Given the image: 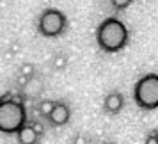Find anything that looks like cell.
<instances>
[{
    "mask_svg": "<svg viewBox=\"0 0 158 144\" xmlns=\"http://www.w3.org/2000/svg\"><path fill=\"white\" fill-rule=\"evenodd\" d=\"M96 39L101 50L105 52H117L128 41V29L124 27V23L117 18H107L105 22L98 27Z\"/></svg>",
    "mask_w": 158,
    "mask_h": 144,
    "instance_id": "obj_1",
    "label": "cell"
},
{
    "mask_svg": "<svg viewBox=\"0 0 158 144\" xmlns=\"http://www.w3.org/2000/svg\"><path fill=\"white\" fill-rule=\"evenodd\" d=\"M135 103L140 108H156L158 107V75H146L137 82L135 93H133Z\"/></svg>",
    "mask_w": 158,
    "mask_h": 144,
    "instance_id": "obj_2",
    "label": "cell"
},
{
    "mask_svg": "<svg viewBox=\"0 0 158 144\" xmlns=\"http://www.w3.org/2000/svg\"><path fill=\"white\" fill-rule=\"evenodd\" d=\"M25 125V110L18 101L0 103V132L16 133Z\"/></svg>",
    "mask_w": 158,
    "mask_h": 144,
    "instance_id": "obj_3",
    "label": "cell"
},
{
    "mask_svg": "<svg viewBox=\"0 0 158 144\" xmlns=\"http://www.w3.org/2000/svg\"><path fill=\"white\" fill-rule=\"evenodd\" d=\"M37 27H39V32L46 37L59 36L66 27V16L57 9H48L41 15Z\"/></svg>",
    "mask_w": 158,
    "mask_h": 144,
    "instance_id": "obj_4",
    "label": "cell"
},
{
    "mask_svg": "<svg viewBox=\"0 0 158 144\" xmlns=\"http://www.w3.org/2000/svg\"><path fill=\"white\" fill-rule=\"evenodd\" d=\"M50 121L53 123V125H57V126H60V125H66V123L69 121V108H68V105H64V103H55V107H53V110L50 112Z\"/></svg>",
    "mask_w": 158,
    "mask_h": 144,
    "instance_id": "obj_5",
    "label": "cell"
},
{
    "mask_svg": "<svg viewBox=\"0 0 158 144\" xmlns=\"http://www.w3.org/2000/svg\"><path fill=\"white\" fill-rule=\"evenodd\" d=\"M16 135H18L20 144H36L37 137H39V132L34 126H30V125H23L22 128L16 132Z\"/></svg>",
    "mask_w": 158,
    "mask_h": 144,
    "instance_id": "obj_6",
    "label": "cell"
},
{
    "mask_svg": "<svg viewBox=\"0 0 158 144\" xmlns=\"http://www.w3.org/2000/svg\"><path fill=\"white\" fill-rule=\"evenodd\" d=\"M105 108H107L108 112H112V114L119 112V110L123 108V96L119 93L108 94L107 100H105Z\"/></svg>",
    "mask_w": 158,
    "mask_h": 144,
    "instance_id": "obj_7",
    "label": "cell"
},
{
    "mask_svg": "<svg viewBox=\"0 0 158 144\" xmlns=\"http://www.w3.org/2000/svg\"><path fill=\"white\" fill-rule=\"evenodd\" d=\"M53 107H55V103L53 101H43L41 105H39V110H41V114H44V116H50V112L53 110Z\"/></svg>",
    "mask_w": 158,
    "mask_h": 144,
    "instance_id": "obj_8",
    "label": "cell"
},
{
    "mask_svg": "<svg viewBox=\"0 0 158 144\" xmlns=\"http://www.w3.org/2000/svg\"><path fill=\"white\" fill-rule=\"evenodd\" d=\"M110 2H112V6L115 9H124L131 4V0H110Z\"/></svg>",
    "mask_w": 158,
    "mask_h": 144,
    "instance_id": "obj_9",
    "label": "cell"
},
{
    "mask_svg": "<svg viewBox=\"0 0 158 144\" xmlns=\"http://www.w3.org/2000/svg\"><path fill=\"white\" fill-rule=\"evenodd\" d=\"M146 144H158V137L155 133H151L148 139H146Z\"/></svg>",
    "mask_w": 158,
    "mask_h": 144,
    "instance_id": "obj_10",
    "label": "cell"
},
{
    "mask_svg": "<svg viewBox=\"0 0 158 144\" xmlns=\"http://www.w3.org/2000/svg\"><path fill=\"white\" fill-rule=\"evenodd\" d=\"M75 144H87L85 137H82V135H77V139H75Z\"/></svg>",
    "mask_w": 158,
    "mask_h": 144,
    "instance_id": "obj_11",
    "label": "cell"
},
{
    "mask_svg": "<svg viewBox=\"0 0 158 144\" xmlns=\"http://www.w3.org/2000/svg\"><path fill=\"white\" fill-rule=\"evenodd\" d=\"M23 73H32V68H30V66H27V68H23Z\"/></svg>",
    "mask_w": 158,
    "mask_h": 144,
    "instance_id": "obj_12",
    "label": "cell"
},
{
    "mask_svg": "<svg viewBox=\"0 0 158 144\" xmlns=\"http://www.w3.org/2000/svg\"><path fill=\"white\" fill-rule=\"evenodd\" d=\"M155 135H156V137H158V130H156V132H155Z\"/></svg>",
    "mask_w": 158,
    "mask_h": 144,
    "instance_id": "obj_13",
    "label": "cell"
},
{
    "mask_svg": "<svg viewBox=\"0 0 158 144\" xmlns=\"http://www.w3.org/2000/svg\"><path fill=\"white\" fill-rule=\"evenodd\" d=\"M0 103H2V101H0Z\"/></svg>",
    "mask_w": 158,
    "mask_h": 144,
    "instance_id": "obj_14",
    "label": "cell"
}]
</instances>
